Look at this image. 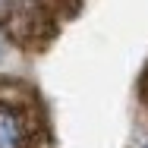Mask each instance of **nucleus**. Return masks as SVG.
Instances as JSON below:
<instances>
[{
	"mask_svg": "<svg viewBox=\"0 0 148 148\" xmlns=\"http://www.w3.org/2000/svg\"><path fill=\"white\" fill-rule=\"evenodd\" d=\"M0 148H54L47 104L16 76H0Z\"/></svg>",
	"mask_w": 148,
	"mask_h": 148,
	"instance_id": "f257e3e1",
	"label": "nucleus"
},
{
	"mask_svg": "<svg viewBox=\"0 0 148 148\" xmlns=\"http://www.w3.org/2000/svg\"><path fill=\"white\" fill-rule=\"evenodd\" d=\"M79 13V0H0V32L10 44L41 54Z\"/></svg>",
	"mask_w": 148,
	"mask_h": 148,
	"instance_id": "f03ea898",
	"label": "nucleus"
},
{
	"mask_svg": "<svg viewBox=\"0 0 148 148\" xmlns=\"http://www.w3.org/2000/svg\"><path fill=\"white\" fill-rule=\"evenodd\" d=\"M139 98H142V104H145V110H148V66H145V73H142V82H139Z\"/></svg>",
	"mask_w": 148,
	"mask_h": 148,
	"instance_id": "7ed1b4c3",
	"label": "nucleus"
},
{
	"mask_svg": "<svg viewBox=\"0 0 148 148\" xmlns=\"http://www.w3.org/2000/svg\"><path fill=\"white\" fill-rule=\"evenodd\" d=\"M142 148H148V139H145V145H142Z\"/></svg>",
	"mask_w": 148,
	"mask_h": 148,
	"instance_id": "20e7f679",
	"label": "nucleus"
}]
</instances>
